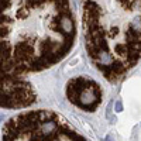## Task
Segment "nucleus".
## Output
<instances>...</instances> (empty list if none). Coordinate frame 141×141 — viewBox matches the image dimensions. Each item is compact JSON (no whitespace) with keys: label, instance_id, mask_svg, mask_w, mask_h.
Returning a JSON list of instances; mask_svg holds the SVG:
<instances>
[{"label":"nucleus","instance_id":"f257e3e1","mask_svg":"<svg viewBox=\"0 0 141 141\" xmlns=\"http://www.w3.org/2000/svg\"><path fill=\"white\" fill-rule=\"evenodd\" d=\"M75 38L69 0H0V109L33 106L28 78L61 62Z\"/></svg>","mask_w":141,"mask_h":141},{"label":"nucleus","instance_id":"f03ea898","mask_svg":"<svg viewBox=\"0 0 141 141\" xmlns=\"http://www.w3.org/2000/svg\"><path fill=\"white\" fill-rule=\"evenodd\" d=\"M90 61L117 82L140 61V0H82Z\"/></svg>","mask_w":141,"mask_h":141},{"label":"nucleus","instance_id":"7ed1b4c3","mask_svg":"<svg viewBox=\"0 0 141 141\" xmlns=\"http://www.w3.org/2000/svg\"><path fill=\"white\" fill-rule=\"evenodd\" d=\"M2 141H89L52 110L24 111L9 119Z\"/></svg>","mask_w":141,"mask_h":141},{"label":"nucleus","instance_id":"20e7f679","mask_svg":"<svg viewBox=\"0 0 141 141\" xmlns=\"http://www.w3.org/2000/svg\"><path fill=\"white\" fill-rule=\"evenodd\" d=\"M66 97L78 109L85 111H95L102 104L103 90L92 78L76 76L68 82Z\"/></svg>","mask_w":141,"mask_h":141}]
</instances>
